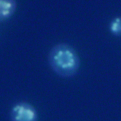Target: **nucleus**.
Returning <instances> with one entry per match:
<instances>
[{"label": "nucleus", "instance_id": "f257e3e1", "mask_svg": "<svg viewBox=\"0 0 121 121\" xmlns=\"http://www.w3.org/2000/svg\"><path fill=\"white\" fill-rule=\"evenodd\" d=\"M48 61L56 74L63 78L74 77L80 69V56L74 48L67 43L57 44L51 49Z\"/></svg>", "mask_w": 121, "mask_h": 121}, {"label": "nucleus", "instance_id": "f03ea898", "mask_svg": "<svg viewBox=\"0 0 121 121\" xmlns=\"http://www.w3.org/2000/svg\"><path fill=\"white\" fill-rule=\"evenodd\" d=\"M11 121H37L38 114L35 107L26 102H19L12 107Z\"/></svg>", "mask_w": 121, "mask_h": 121}, {"label": "nucleus", "instance_id": "7ed1b4c3", "mask_svg": "<svg viewBox=\"0 0 121 121\" xmlns=\"http://www.w3.org/2000/svg\"><path fill=\"white\" fill-rule=\"evenodd\" d=\"M16 8V2L13 0H1L0 1V20L5 22L11 18Z\"/></svg>", "mask_w": 121, "mask_h": 121}, {"label": "nucleus", "instance_id": "20e7f679", "mask_svg": "<svg viewBox=\"0 0 121 121\" xmlns=\"http://www.w3.org/2000/svg\"><path fill=\"white\" fill-rule=\"evenodd\" d=\"M109 30L114 36H121V16H117L111 20Z\"/></svg>", "mask_w": 121, "mask_h": 121}]
</instances>
